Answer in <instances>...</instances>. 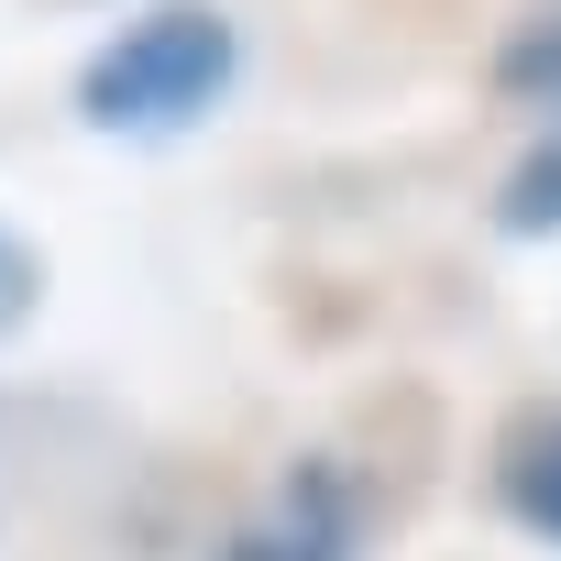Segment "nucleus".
Wrapping results in <instances>:
<instances>
[{"label": "nucleus", "mask_w": 561, "mask_h": 561, "mask_svg": "<svg viewBox=\"0 0 561 561\" xmlns=\"http://www.w3.org/2000/svg\"><path fill=\"white\" fill-rule=\"evenodd\" d=\"M231 67H242V34L209 12V0H165V12L122 23L78 67V111L100 133H176V122H198L231 89Z\"/></svg>", "instance_id": "nucleus-1"}, {"label": "nucleus", "mask_w": 561, "mask_h": 561, "mask_svg": "<svg viewBox=\"0 0 561 561\" xmlns=\"http://www.w3.org/2000/svg\"><path fill=\"white\" fill-rule=\"evenodd\" d=\"M220 561H353V495H342V473H298Z\"/></svg>", "instance_id": "nucleus-2"}, {"label": "nucleus", "mask_w": 561, "mask_h": 561, "mask_svg": "<svg viewBox=\"0 0 561 561\" xmlns=\"http://www.w3.org/2000/svg\"><path fill=\"white\" fill-rule=\"evenodd\" d=\"M506 495H517L528 528L561 539V419H528V430L506 440Z\"/></svg>", "instance_id": "nucleus-3"}, {"label": "nucleus", "mask_w": 561, "mask_h": 561, "mask_svg": "<svg viewBox=\"0 0 561 561\" xmlns=\"http://www.w3.org/2000/svg\"><path fill=\"white\" fill-rule=\"evenodd\" d=\"M495 78H506L517 100H561V0H550V12H528V23L506 34Z\"/></svg>", "instance_id": "nucleus-4"}, {"label": "nucleus", "mask_w": 561, "mask_h": 561, "mask_svg": "<svg viewBox=\"0 0 561 561\" xmlns=\"http://www.w3.org/2000/svg\"><path fill=\"white\" fill-rule=\"evenodd\" d=\"M495 220H506V231H561V133H550V144H539V154L506 176Z\"/></svg>", "instance_id": "nucleus-5"}, {"label": "nucleus", "mask_w": 561, "mask_h": 561, "mask_svg": "<svg viewBox=\"0 0 561 561\" xmlns=\"http://www.w3.org/2000/svg\"><path fill=\"white\" fill-rule=\"evenodd\" d=\"M0 275H12V253H0Z\"/></svg>", "instance_id": "nucleus-6"}]
</instances>
